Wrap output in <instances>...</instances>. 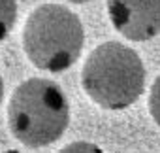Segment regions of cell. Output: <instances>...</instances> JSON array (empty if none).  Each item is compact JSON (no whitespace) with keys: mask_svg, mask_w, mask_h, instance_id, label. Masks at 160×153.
<instances>
[{"mask_svg":"<svg viewBox=\"0 0 160 153\" xmlns=\"http://www.w3.org/2000/svg\"><path fill=\"white\" fill-rule=\"evenodd\" d=\"M17 21V0H0V42H2Z\"/></svg>","mask_w":160,"mask_h":153,"instance_id":"5","label":"cell"},{"mask_svg":"<svg viewBox=\"0 0 160 153\" xmlns=\"http://www.w3.org/2000/svg\"><path fill=\"white\" fill-rule=\"evenodd\" d=\"M109 21L132 42H147L160 34V0H108Z\"/></svg>","mask_w":160,"mask_h":153,"instance_id":"4","label":"cell"},{"mask_svg":"<svg viewBox=\"0 0 160 153\" xmlns=\"http://www.w3.org/2000/svg\"><path fill=\"white\" fill-rule=\"evenodd\" d=\"M2 98H4V82H2V76H0V104H2Z\"/></svg>","mask_w":160,"mask_h":153,"instance_id":"8","label":"cell"},{"mask_svg":"<svg viewBox=\"0 0 160 153\" xmlns=\"http://www.w3.org/2000/svg\"><path fill=\"white\" fill-rule=\"evenodd\" d=\"M4 153H21V151H17V149H10V151H4Z\"/></svg>","mask_w":160,"mask_h":153,"instance_id":"10","label":"cell"},{"mask_svg":"<svg viewBox=\"0 0 160 153\" xmlns=\"http://www.w3.org/2000/svg\"><path fill=\"white\" fill-rule=\"evenodd\" d=\"M70 123V104L64 91L51 80L30 78L12 95L8 104V127L28 147L57 142Z\"/></svg>","mask_w":160,"mask_h":153,"instance_id":"2","label":"cell"},{"mask_svg":"<svg viewBox=\"0 0 160 153\" xmlns=\"http://www.w3.org/2000/svg\"><path fill=\"white\" fill-rule=\"evenodd\" d=\"M58 153H104V151H102V147H98L92 142L79 140V142H72V144L64 145Z\"/></svg>","mask_w":160,"mask_h":153,"instance_id":"7","label":"cell"},{"mask_svg":"<svg viewBox=\"0 0 160 153\" xmlns=\"http://www.w3.org/2000/svg\"><path fill=\"white\" fill-rule=\"evenodd\" d=\"M83 91L104 110H126L145 89L141 57L119 42L96 45L81 70Z\"/></svg>","mask_w":160,"mask_h":153,"instance_id":"1","label":"cell"},{"mask_svg":"<svg viewBox=\"0 0 160 153\" xmlns=\"http://www.w3.org/2000/svg\"><path fill=\"white\" fill-rule=\"evenodd\" d=\"M83 23L60 4H42L23 27V49L28 61L45 72L68 70L83 51Z\"/></svg>","mask_w":160,"mask_h":153,"instance_id":"3","label":"cell"},{"mask_svg":"<svg viewBox=\"0 0 160 153\" xmlns=\"http://www.w3.org/2000/svg\"><path fill=\"white\" fill-rule=\"evenodd\" d=\"M149 112H151V117L154 119V123L160 127V76L154 80L151 93H149Z\"/></svg>","mask_w":160,"mask_h":153,"instance_id":"6","label":"cell"},{"mask_svg":"<svg viewBox=\"0 0 160 153\" xmlns=\"http://www.w3.org/2000/svg\"><path fill=\"white\" fill-rule=\"evenodd\" d=\"M70 2H73V4H85V2H91V0H70Z\"/></svg>","mask_w":160,"mask_h":153,"instance_id":"9","label":"cell"}]
</instances>
